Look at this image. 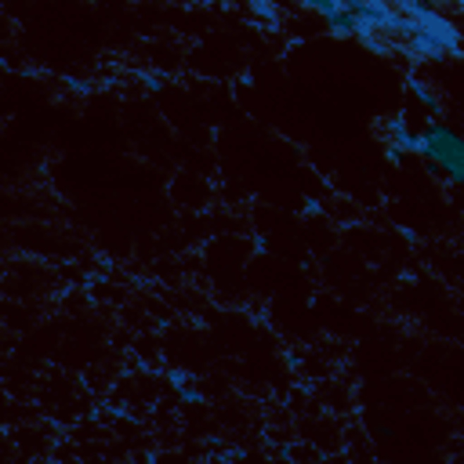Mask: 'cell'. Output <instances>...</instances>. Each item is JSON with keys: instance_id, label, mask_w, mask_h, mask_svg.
<instances>
[{"instance_id": "6", "label": "cell", "mask_w": 464, "mask_h": 464, "mask_svg": "<svg viewBox=\"0 0 464 464\" xmlns=\"http://www.w3.org/2000/svg\"><path fill=\"white\" fill-rule=\"evenodd\" d=\"M182 399H185V403H200L203 396H200L196 389H182Z\"/></svg>"}, {"instance_id": "1", "label": "cell", "mask_w": 464, "mask_h": 464, "mask_svg": "<svg viewBox=\"0 0 464 464\" xmlns=\"http://www.w3.org/2000/svg\"><path fill=\"white\" fill-rule=\"evenodd\" d=\"M417 152L428 157L432 171H446V178L453 185L464 182V167H460V138L453 127L446 123H428L417 135Z\"/></svg>"}, {"instance_id": "4", "label": "cell", "mask_w": 464, "mask_h": 464, "mask_svg": "<svg viewBox=\"0 0 464 464\" xmlns=\"http://www.w3.org/2000/svg\"><path fill=\"white\" fill-rule=\"evenodd\" d=\"M250 11H254L257 18H265V22H269V30H276V25H279V11L269 4V0H254Z\"/></svg>"}, {"instance_id": "3", "label": "cell", "mask_w": 464, "mask_h": 464, "mask_svg": "<svg viewBox=\"0 0 464 464\" xmlns=\"http://www.w3.org/2000/svg\"><path fill=\"white\" fill-rule=\"evenodd\" d=\"M410 91H414L417 94V102H421V106L428 109V113H439V94H435L425 80H417V76H410Z\"/></svg>"}, {"instance_id": "2", "label": "cell", "mask_w": 464, "mask_h": 464, "mask_svg": "<svg viewBox=\"0 0 464 464\" xmlns=\"http://www.w3.org/2000/svg\"><path fill=\"white\" fill-rule=\"evenodd\" d=\"M384 131L392 135V145L403 149V152H417V131H410L403 116H392L389 123H384Z\"/></svg>"}, {"instance_id": "5", "label": "cell", "mask_w": 464, "mask_h": 464, "mask_svg": "<svg viewBox=\"0 0 464 464\" xmlns=\"http://www.w3.org/2000/svg\"><path fill=\"white\" fill-rule=\"evenodd\" d=\"M389 160H392V164H403V160H406V152L396 149V145H389Z\"/></svg>"}]
</instances>
